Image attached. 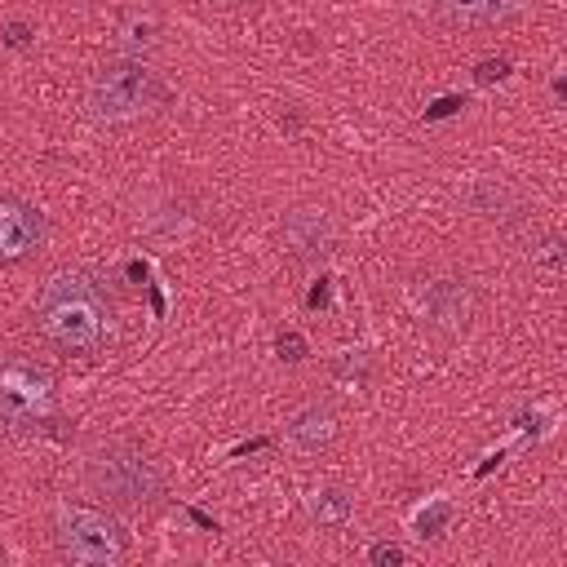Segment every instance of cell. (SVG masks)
Segmentation results:
<instances>
[{
    "label": "cell",
    "mask_w": 567,
    "mask_h": 567,
    "mask_svg": "<svg viewBox=\"0 0 567 567\" xmlns=\"http://www.w3.org/2000/svg\"><path fill=\"white\" fill-rule=\"evenodd\" d=\"M35 328L62 354H97L115 337V310H111V301L93 275L58 270L40 288Z\"/></svg>",
    "instance_id": "cell-1"
},
{
    "label": "cell",
    "mask_w": 567,
    "mask_h": 567,
    "mask_svg": "<svg viewBox=\"0 0 567 567\" xmlns=\"http://www.w3.org/2000/svg\"><path fill=\"white\" fill-rule=\"evenodd\" d=\"M89 487L124 509H151L164 496V470L159 461L133 443V439H102L84 461Z\"/></svg>",
    "instance_id": "cell-2"
},
{
    "label": "cell",
    "mask_w": 567,
    "mask_h": 567,
    "mask_svg": "<svg viewBox=\"0 0 567 567\" xmlns=\"http://www.w3.org/2000/svg\"><path fill=\"white\" fill-rule=\"evenodd\" d=\"M53 545L66 563L80 567H115L128 554V532L115 514L80 501H62L53 514Z\"/></svg>",
    "instance_id": "cell-3"
},
{
    "label": "cell",
    "mask_w": 567,
    "mask_h": 567,
    "mask_svg": "<svg viewBox=\"0 0 567 567\" xmlns=\"http://www.w3.org/2000/svg\"><path fill=\"white\" fill-rule=\"evenodd\" d=\"M58 412V381L35 359H4L0 363V430L9 434H40Z\"/></svg>",
    "instance_id": "cell-4"
},
{
    "label": "cell",
    "mask_w": 567,
    "mask_h": 567,
    "mask_svg": "<svg viewBox=\"0 0 567 567\" xmlns=\"http://www.w3.org/2000/svg\"><path fill=\"white\" fill-rule=\"evenodd\" d=\"M159 102V80L142 58H120L106 62L84 93V106L97 124H128L137 115H146Z\"/></svg>",
    "instance_id": "cell-5"
},
{
    "label": "cell",
    "mask_w": 567,
    "mask_h": 567,
    "mask_svg": "<svg viewBox=\"0 0 567 567\" xmlns=\"http://www.w3.org/2000/svg\"><path fill=\"white\" fill-rule=\"evenodd\" d=\"M44 248V213L18 195H0V261H27Z\"/></svg>",
    "instance_id": "cell-6"
},
{
    "label": "cell",
    "mask_w": 567,
    "mask_h": 567,
    "mask_svg": "<svg viewBox=\"0 0 567 567\" xmlns=\"http://www.w3.org/2000/svg\"><path fill=\"white\" fill-rule=\"evenodd\" d=\"M284 439H288V447L297 456H319L323 447H332V439H337V412H332V403H323V399L301 403L284 421Z\"/></svg>",
    "instance_id": "cell-7"
},
{
    "label": "cell",
    "mask_w": 567,
    "mask_h": 567,
    "mask_svg": "<svg viewBox=\"0 0 567 567\" xmlns=\"http://www.w3.org/2000/svg\"><path fill=\"white\" fill-rule=\"evenodd\" d=\"M284 248L297 261H306V266L323 261L332 252V221H328V213L323 208H292L284 217Z\"/></svg>",
    "instance_id": "cell-8"
},
{
    "label": "cell",
    "mask_w": 567,
    "mask_h": 567,
    "mask_svg": "<svg viewBox=\"0 0 567 567\" xmlns=\"http://www.w3.org/2000/svg\"><path fill=\"white\" fill-rule=\"evenodd\" d=\"M425 9L443 27L474 31V27H501V22H509L523 9V0H425Z\"/></svg>",
    "instance_id": "cell-9"
},
{
    "label": "cell",
    "mask_w": 567,
    "mask_h": 567,
    "mask_svg": "<svg viewBox=\"0 0 567 567\" xmlns=\"http://www.w3.org/2000/svg\"><path fill=\"white\" fill-rule=\"evenodd\" d=\"M416 306H421V315H425L430 323H443V328H465L474 297H470L465 279H425V288L416 292Z\"/></svg>",
    "instance_id": "cell-10"
},
{
    "label": "cell",
    "mask_w": 567,
    "mask_h": 567,
    "mask_svg": "<svg viewBox=\"0 0 567 567\" xmlns=\"http://www.w3.org/2000/svg\"><path fill=\"white\" fill-rule=\"evenodd\" d=\"M155 40H159V18L151 9H128L120 22V53L142 58L146 49H155Z\"/></svg>",
    "instance_id": "cell-11"
},
{
    "label": "cell",
    "mask_w": 567,
    "mask_h": 567,
    "mask_svg": "<svg viewBox=\"0 0 567 567\" xmlns=\"http://www.w3.org/2000/svg\"><path fill=\"white\" fill-rule=\"evenodd\" d=\"M470 199H474V208H478V213H487V217H509L505 208H518V195H514L509 186L492 182V177H483V182L470 190Z\"/></svg>",
    "instance_id": "cell-12"
},
{
    "label": "cell",
    "mask_w": 567,
    "mask_h": 567,
    "mask_svg": "<svg viewBox=\"0 0 567 567\" xmlns=\"http://www.w3.org/2000/svg\"><path fill=\"white\" fill-rule=\"evenodd\" d=\"M350 509H354V505H350V496H346L341 487H323V492H315V501H310V514H315L319 523H332V527L346 523Z\"/></svg>",
    "instance_id": "cell-13"
},
{
    "label": "cell",
    "mask_w": 567,
    "mask_h": 567,
    "mask_svg": "<svg viewBox=\"0 0 567 567\" xmlns=\"http://www.w3.org/2000/svg\"><path fill=\"white\" fill-rule=\"evenodd\" d=\"M332 372H337V377H350L354 385H363V381H368V359H363V350H350V354H341V359L332 363Z\"/></svg>",
    "instance_id": "cell-14"
},
{
    "label": "cell",
    "mask_w": 567,
    "mask_h": 567,
    "mask_svg": "<svg viewBox=\"0 0 567 567\" xmlns=\"http://www.w3.org/2000/svg\"><path fill=\"white\" fill-rule=\"evenodd\" d=\"M31 35H35V27H31V22H22V18H13V22H4V27H0V40H4L9 49H27V44H31Z\"/></svg>",
    "instance_id": "cell-15"
},
{
    "label": "cell",
    "mask_w": 567,
    "mask_h": 567,
    "mask_svg": "<svg viewBox=\"0 0 567 567\" xmlns=\"http://www.w3.org/2000/svg\"><path fill=\"white\" fill-rule=\"evenodd\" d=\"M275 350H279V359L301 363V359H306V337H301V332H279V337H275Z\"/></svg>",
    "instance_id": "cell-16"
},
{
    "label": "cell",
    "mask_w": 567,
    "mask_h": 567,
    "mask_svg": "<svg viewBox=\"0 0 567 567\" xmlns=\"http://www.w3.org/2000/svg\"><path fill=\"white\" fill-rule=\"evenodd\" d=\"M452 518V505H430V509H421V518H416V527H421V536H439V527Z\"/></svg>",
    "instance_id": "cell-17"
},
{
    "label": "cell",
    "mask_w": 567,
    "mask_h": 567,
    "mask_svg": "<svg viewBox=\"0 0 567 567\" xmlns=\"http://www.w3.org/2000/svg\"><path fill=\"white\" fill-rule=\"evenodd\" d=\"M509 75V62L505 58H483L478 66H474V80L478 84H496V80H505Z\"/></svg>",
    "instance_id": "cell-18"
},
{
    "label": "cell",
    "mask_w": 567,
    "mask_h": 567,
    "mask_svg": "<svg viewBox=\"0 0 567 567\" xmlns=\"http://www.w3.org/2000/svg\"><path fill=\"white\" fill-rule=\"evenodd\" d=\"M368 563H372V567H399V563H403V549L390 545V540H377V545L368 549Z\"/></svg>",
    "instance_id": "cell-19"
},
{
    "label": "cell",
    "mask_w": 567,
    "mask_h": 567,
    "mask_svg": "<svg viewBox=\"0 0 567 567\" xmlns=\"http://www.w3.org/2000/svg\"><path fill=\"white\" fill-rule=\"evenodd\" d=\"M465 106V97H456V93H447V97H439L430 111H425V120H443V115H456Z\"/></svg>",
    "instance_id": "cell-20"
},
{
    "label": "cell",
    "mask_w": 567,
    "mask_h": 567,
    "mask_svg": "<svg viewBox=\"0 0 567 567\" xmlns=\"http://www.w3.org/2000/svg\"><path fill=\"white\" fill-rule=\"evenodd\" d=\"M310 306H328V288H323V279H319V288L310 292Z\"/></svg>",
    "instance_id": "cell-21"
},
{
    "label": "cell",
    "mask_w": 567,
    "mask_h": 567,
    "mask_svg": "<svg viewBox=\"0 0 567 567\" xmlns=\"http://www.w3.org/2000/svg\"><path fill=\"white\" fill-rule=\"evenodd\" d=\"M208 4H239V0H208Z\"/></svg>",
    "instance_id": "cell-22"
}]
</instances>
